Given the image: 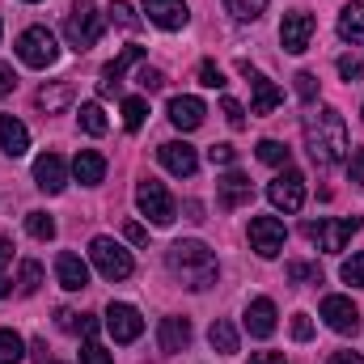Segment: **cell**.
Listing matches in <instances>:
<instances>
[{
	"label": "cell",
	"mask_w": 364,
	"mask_h": 364,
	"mask_svg": "<svg viewBox=\"0 0 364 364\" xmlns=\"http://www.w3.org/2000/svg\"><path fill=\"white\" fill-rule=\"evenodd\" d=\"M305 149H309L314 166H322V170L348 157L352 140H348V123L335 106H322V110L305 114Z\"/></svg>",
	"instance_id": "cell-1"
},
{
	"label": "cell",
	"mask_w": 364,
	"mask_h": 364,
	"mask_svg": "<svg viewBox=\"0 0 364 364\" xmlns=\"http://www.w3.org/2000/svg\"><path fill=\"white\" fill-rule=\"evenodd\" d=\"M166 267L178 275L191 292H208V288L220 279V267H216L212 246L199 242V237H182V242H174V246L166 250Z\"/></svg>",
	"instance_id": "cell-2"
},
{
	"label": "cell",
	"mask_w": 364,
	"mask_h": 364,
	"mask_svg": "<svg viewBox=\"0 0 364 364\" xmlns=\"http://www.w3.org/2000/svg\"><path fill=\"white\" fill-rule=\"evenodd\" d=\"M64 38H68L73 51L97 47V38H102V13H97L93 0H77V4L68 9V17H64Z\"/></svg>",
	"instance_id": "cell-3"
},
{
	"label": "cell",
	"mask_w": 364,
	"mask_h": 364,
	"mask_svg": "<svg viewBox=\"0 0 364 364\" xmlns=\"http://www.w3.org/2000/svg\"><path fill=\"white\" fill-rule=\"evenodd\" d=\"M136 208H140V212H144L157 229L174 225V216H178L174 195L166 191V182H157V178H140V186H136Z\"/></svg>",
	"instance_id": "cell-4"
},
{
	"label": "cell",
	"mask_w": 364,
	"mask_h": 364,
	"mask_svg": "<svg viewBox=\"0 0 364 364\" xmlns=\"http://www.w3.org/2000/svg\"><path fill=\"white\" fill-rule=\"evenodd\" d=\"M360 216H339V220H309L305 225V237L309 242H318V250H326V255H339L343 246H348V237L352 233H360Z\"/></svg>",
	"instance_id": "cell-5"
},
{
	"label": "cell",
	"mask_w": 364,
	"mask_h": 364,
	"mask_svg": "<svg viewBox=\"0 0 364 364\" xmlns=\"http://www.w3.org/2000/svg\"><path fill=\"white\" fill-rule=\"evenodd\" d=\"M90 259H93V267L102 272V279H127V275L136 272V263H132V255L114 242V237H93L90 242Z\"/></svg>",
	"instance_id": "cell-6"
},
{
	"label": "cell",
	"mask_w": 364,
	"mask_h": 364,
	"mask_svg": "<svg viewBox=\"0 0 364 364\" xmlns=\"http://www.w3.org/2000/svg\"><path fill=\"white\" fill-rule=\"evenodd\" d=\"M17 55H21V64H30V68H51V64L60 60V43H55V34H51L47 26H30V30L17 38Z\"/></svg>",
	"instance_id": "cell-7"
},
{
	"label": "cell",
	"mask_w": 364,
	"mask_h": 364,
	"mask_svg": "<svg viewBox=\"0 0 364 364\" xmlns=\"http://www.w3.org/2000/svg\"><path fill=\"white\" fill-rule=\"evenodd\" d=\"M284 242H288V229L279 216H255L250 220V250L259 259H275L284 250Z\"/></svg>",
	"instance_id": "cell-8"
},
{
	"label": "cell",
	"mask_w": 364,
	"mask_h": 364,
	"mask_svg": "<svg viewBox=\"0 0 364 364\" xmlns=\"http://www.w3.org/2000/svg\"><path fill=\"white\" fill-rule=\"evenodd\" d=\"M106 331L114 335V343H136V339L144 335V318H140L136 305L110 301V305H106Z\"/></svg>",
	"instance_id": "cell-9"
},
{
	"label": "cell",
	"mask_w": 364,
	"mask_h": 364,
	"mask_svg": "<svg viewBox=\"0 0 364 364\" xmlns=\"http://www.w3.org/2000/svg\"><path fill=\"white\" fill-rule=\"evenodd\" d=\"M267 199H272V208H279V212H301L305 208V178L292 170V166H284V174L275 182H267Z\"/></svg>",
	"instance_id": "cell-10"
},
{
	"label": "cell",
	"mask_w": 364,
	"mask_h": 364,
	"mask_svg": "<svg viewBox=\"0 0 364 364\" xmlns=\"http://www.w3.org/2000/svg\"><path fill=\"white\" fill-rule=\"evenodd\" d=\"M314 30H318L314 13H305V9H292V13H284V21H279V43H284V51H288V55H301V51L309 47Z\"/></svg>",
	"instance_id": "cell-11"
},
{
	"label": "cell",
	"mask_w": 364,
	"mask_h": 364,
	"mask_svg": "<svg viewBox=\"0 0 364 364\" xmlns=\"http://www.w3.org/2000/svg\"><path fill=\"white\" fill-rule=\"evenodd\" d=\"M322 318L335 335H356L360 331V309L348 301V296H326L322 301Z\"/></svg>",
	"instance_id": "cell-12"
},
{
	"label": "cell",
	"mask_w": 364,
	"mask_h": 364,
	"mask_svg": "<svg viewBox=\"0 0 364 364\" xmlns=\"http://www.w3.org/2000/svg\"><path fill=\"white\" fill-rule=\"evenodd\" d=\"M34 186L47 191V195H60V191L68 186V166H64L60 153H43V157L34 161Z\"/></svg>",
	"instance_id": "cell-13"
},
{
	"label": "cell",
	"mask_w": 364,
	"mask_h": 364,
	"mask_svg": "<svg viewBox=\"0 0 364 364\" xmlns=\"http://www.w3.org/2000/svg\"><path fill=\"white\" fill-rule=\"evenodd\" d=\"M157 157H161V166H166L170 174H178V178H191V174L199 170V153H195L186 140H170V144H161Z\"/></svg>",
	"instance_id": "cell-14"
},
{
	"label": "cell",
	"mask_w": 364,
	"mask_h": 364,
	"mask_svg": "<svg viewBox=\"0 0 364 364\" xmlns=\"http://www.w3.org/2000/svg\"><path fill=\"white\" fill-rule=\"evenodd\" d=\"M144 13H149V21L161 26V30H182V26L191 21L186 0H144Z\"/></svg>",
	"instance_id": "cell-15"
},
{
	"label": "cell",
	"mask_w": 364,
	"mask_h": 364,
	"mask_svg": "<svg viewBox=\"0 0 364 364\" xmlns=\"http://www.w3.org/2000/svg\"><path fill=\"white\" fill-rule=\"evenodd\" d=\"M55 279H60V288H68V292L90 288V267H85V259L73 255V250H60V259H55Z\"/></svg>",
	"instance_id": "cell-16"
},
{
	"label": "cell",
	"mask_w": 364,
	"mask_h": 364,
	"mask_svg": "<svg viewBox=\"0 0 364 364\" xmlns=\"http://www.w3.org/2000/svg\"><path fill=\"white\" fill-rule=\"evenodd\" d=\"M140 60H144V47H123V51H119V55L102 68V85H97V93H102V97H110V93L119 90L123 73H127L132 64H140Z\"/></svg>",
	"instance_id": "cell-17"
},
{
	"label": "cell",
	"mask_w": 364,
	"mask_h": 364,
	"mask_svg": "<svg viewBox=\"0 0 364 364\" xmlns=\"http://www.w3.org/2000/svg\"><path fill=\"white\" fill-rule=\"evenodd\" d=\"M242 77H250V85H255V106H250V114H272L275 106L284 102V93L275 90L272 81L263 77V73H255L246 60H242Z\"/></svg>",
	"instance_id": "cell-18"
},
{
	"label": "cell",
	"mask_w": 364,
	"mask_h": 364,
	"mask_svg": "<svg viewBox=\"0 0 364 364\" xmlns=\"http://www.w3.org/2000/svg\"><path fill=\"white\" fill-rule=\"evenodd\" d=\"M216 199H220V208L225 212H233V208H242V203H250V195H255V186H250V178L246 174H237V170H229L225 178L216 182Z\"/></svg>",
	"instance_id": "cell-19"
},
{
	"label": "cell",
	"mask_w": 364,
	"mask_h": 364,
	"mask_svg": "<svg viewBox=\"0 0 364 364\" xmlns=\"http://www.w3.org/2000/svg\"><path fill=\"white\" fill-rule=\"evenodd\" d=\"M203 114H208V106H203L199 97H191V93L170 97V123H174L178 132H195V127L203 123Z\"/></svg>",
	"instance_id": "cell-20"
},
{
	"label": "cell",
	"mask_w": 364,
	"mask_h": 364,
	"mask_svg": "<svg viewBox=\"0 0 364 364\" xmlns=\"http://www.w3.org/2000/svg\"><path fill=\"white\" fill-rule=\"evenodd\" d=\"M191 343V322L186 318H178V314H170V318H161V326H157V348L161 352H182Z\"/></svg>",
	"instance_id": "cell-21"
},
{
	"label": "cell",
	"mask_w": 364,
	"mask_h": 364,
	"mask_svg": "<svg viewBox=\"0 0 364 364\" xmlns=\"http://www.w3.org/2000/svg\"><path fill=\"white\" fill-rule=\"evenodd\" d=\"M246 331H250L255 339H272L275 335V305L267 296L250 301V309H246Z\"/></svg>",
	"instance_id": "cell-22"
},
{
	"label": "cell",
	"mask_w": 364,
	"mask_h": 364,
	"mask_svg": "<svg viewBox=\"0 0 364 364\" xmlns=\"http://www.w3.org/2000/svg\"><path fill=\"white\" fill-rule=\"evenodd\" d=\"M0 149H4L9 157H21V153L30 149V132H26V123H21V119L0 114Z\"/></svg>",
	"instance_id": "cell-23"
},
{
	"label": "cell",
	"mask_w": 364,
	"mask_h": 364,
	"mask_svg": "<svg viewBox=\"0 0 364 364\" xmlns=\"http://www.w3.org/2000/svg\"><path fill=\"white\" fill-rule=\"evenodd\" d=\"M73 178L81 182V186H97V182L106 178V157L93 153V149H81L77 161H73Z\"/></svg>",
	"instance_id": "cell-24"
},
{
	"label": "cell",
	"mask_w": 364,
	"mask_h": 364,
	"mask_svg": "<svg viewBox=\"0 0 364 364\" xmlns=\"http://www.w3.org/2000/svg\"><path fill=\"white\" fill-rule=\"evenodd\" d=\"M339 34H343L352 47H364V4L360 0L343 4V13H339Z\"/></svg>",
	"instance_id": "cell-25"
},
{
	"label": "cell",
	"mask_w": 364,
	"mask_h": 364,
	"mask_svg": "<svg viewBox=\"0 0 364 364\" xmlns=\"http://www.w3.org/2000/svg\"><path fill=\"white\" fill-rule=\"evenodd\" d=\"M73 102V85L68 81H55V85H43V90L34 93V106L43 110V114H55V110H64Z\"/></svg>",
	"instance_id": "cell-26"
},
{
	"label": "cell",
	"mask_w": 364,
	"mask_h": 364,
	"mask_svg": "<svg viewBox=\"0 0 364 364\" xmlns=\"http://www.w3.org/2000/svg\"><path fill=\"white\" fill-rule=\"evenodd\" d=\"M208 343H212L220 356H237V331H233V322L216 318V322H212V331H208Z\"/></svg>",
	"instance_id": "cell-27"
},
{
	"label": "cell",
	"mask_w": 364,
	"mask_h": 364,
	"mask_svg": "<svg viewBox=\"0 0 364 364\" xmlns=\"http://www.w3.org/2000/svg\"><path fill=\"white\" fill-rule=\"evenodd\" d=\"M55 318H60V331H68V335H85V339H93V335H97V318H93V314H73V309H60Z\"/></svg>",
	"instance_id": "cell-28"
},
{
	"label": "cell",
	"mask_w": 364,
	"mask_h": 364,
	"mask_svg": "<svg viewBox=\"0 0 364 364\" xmlns=\"http://www.w3.org/2000/svg\"><path fill=\"white\" fill-rule=\"evenodd\" d=\"M26 356V343L13 326H0V364H21Z\"/></svg>",
	"instance_id": "cell-29"
},
{
	"label": "cell",
	"mask_w": 364,
	"mask_h": 364,
	"mask_svg": "<svg viewBox=\"0 0 364 364\" xmlns=\"http://www.w3.org/2000/svg\"><path fill=\"white\" fill-rule=\"evenodd\" d=\"M38 288H43V263H38V259H26L21 272H17V292H21V296H34Z\"/></svg>",
	"instance_id": "cell-30"
},
{
	"label": "cell",
	"mask_w": 364,
	"mask_h": 364,
	"mask_svg": "<svg viewBox=\"0 0 364 364\" xmlns=\"http://www.w3.org/2000/svg\"><path fill=\"white\" fill-rule=\"evenodd\" d=\"M26 233H30L34 242H51V237H55V220H51L47 212H26Z\"/></svg>",
	"instance_id": "cell-31"
},
{
	"label": "cell",
	"mask_w": 364,
	"mask_h": 364,
	"mask_svg": "<svg viewBox=\"0 0 364 364\" xmlns=\"http://www.w3.org/2000/svg\"><path fill=\"white\" fill-rule=\"evenodd\" d=\"M77 123H81V132H85V136H102V132H106V114H102V106H97V102H85V106H81Z\"/></svg>",
	"instance_id": "cell-32"
},
{
	"label": "cell",
	"mask_w": 364,
	"mask_h": 364,
	"mask_svg": "<svg viewBox=\"0 0 364 364\" xmlns=\"http://www.w3.org/2000/svg\"><path fill=\"white\" fill-rule=\"evenodd\" d=\"M144 119H149V102L144 97H123V123H127V132H140Z\"/></svg>",
	"instance_id": "cell-33"
},
{
	"label": "cell",
	"mask_w": 364,
	"mask_h": 364,
	"mask_svg": "<svg viewBox=\"0 0 364 364\" xmlns=\"http://www.w3.org/2000/svg\"><path fill=\"white\" fill-rule=\"evenodd\" d=\"M106 17H110L114 26H123V30H140V17H136V9H132L127 0H110Z\"/></svg>",
	"instance_id": "cell-34"
},
{
	"label": "cell",
	"mask_w": 364,
	"mask_h": 364,
	"mask_svg": "<svg viewBox=\"0 0 364 364\" xmlns=\"http://www.w3.org/2000/svg\"><path fill=\"white\" fill-rule=\"evenodd\" d=\"M259 161H267V166H288L292 153H288V144H279V140H259Z\"/></svg>",
	"instance_id": "cell-35"
},
{
	"label": "cell",
	"mask_w": 364,
	"mask_h": 364,
	"mask_svg": "<svg viewBox=\"0 0 364 364\" xmlns=\"http://www.w3.org/2000/svg\"><path fill=\"white\" fill-rule=\"evenodd\" d=\"M225 9H229L237 21H255V17H263L267 0H225Z\"/></svg>",
	"instance_id": "cell-36"
},
{
	"label": "cell",
	"mask_w": 364,
	"mask_h": 364,
	"mask_svg": "<svg viewBox=\"0 0 364 364\" xmlns=\"http://www.w3.org/2000/svg\"><path fill=\"white\" fill-rule=\"evenodd\" d=\"M339 275H343V284H352V288H364V250H360V255H352V259L339 267Z\"/></svg>",
	"instance_id": "cell-37"
},
{
	"label": "cell",
	"mask_w": 364,
	"mask_h": 364,
	"mask_svg": "<svg viewBox=\"0 0 364 364\" xmlns=\"http://www.w3.org/2000/svg\"><path fill=\"white\" fill-rule=\"evenodd\" d=\"M136 85H140V90H149V93H157L161 85H166V73H161V68H149V64H144V68L136 73Z\"/></svg>",
	"instance_id": "cell-38"
},
{
	"label": "cell",
	"mask_w": 364,
	"mask_h": 364,
	"mask_svg": "<svg viewBox=\"0 0 364 364\" xmlns=\"http://www.w3.org/2000/svg\"><path fill=\"white\" fill-rule=\"evenodd\" d=\"M199 85H208V90H225V73H220L212 60H203V64H199Z\"/></svg>",
	"instance_id": "cell-39"
},
{
	"label": "cell",
	"mask_w": 364,
	"mask_h": 364,
	"mask_svg": "<svg viewBox=\"0 0 364 364\" xmlns=\"http://www.w3.org/2000/svg\"><path fill=\"white\" fill-rule=\"evenodd\" d=\"M288 279H292V284H305V279H309V284H318L322 272H318L314 263H288Z\"/></svg>",
	"instance_id": "cell-40"
},
{
	"label": "cell",
	"mask_w": 364,
	"mask_h": 364,
	"mask_svg": "<svg viewBox=\"0 0 364 364\" xmlns=\"http://www.w3.org/2000/svg\"><path fill=\"white\" fill-rule=\"evenodd\" d=\"M220 114L229 119V127H246V110H242V102H233V97H220Z\"/></svg>",
	"instance_id": "cell-41"
},
{
	"label": "cell",
	"mask_w": 364,
	"mask_h": 364,
	"mask_svg": "<svg viewBox=\"0 0 364 364\" xmlns=\"http://www.w3.org/2000/svg\"><path fill=\"white\" fill-rule=\"evenodd\" d=\"M296 97L301 102H314L318 97V77L314 73H296Z\"/></svg>",
	"instance_id": "cell-42"
},
{
	"label": "cell",
	"mask_w": 364,
	"mask_h": 364,
	"mask_svg": "<svg viewBox=\"0 0 364 364\" xmlns=\"http://www.w3.org/2000/svg\"><path fill=\"white\" fill-rule=\"evenodd\" d=\"M208 161H212V166H233V161H237V149H233V144H212V149H208Z\"/></svg>",
	"instance_id": "cell-43"
},
{
	"label": "cell",
	"mask_w": 364,
	"mask_h": 364,
	"mask_svg": "<svg viewBox=\"0 0 364 364\" xmlns=\"http://www.w3.org/2000/svg\"><path fill=\"white\" fill-rule=\"evenodd\" d=\"M81 364H114V360H110L106 348H97L93 339H85V348H81Z\"/></svg>",
	"instance_id": "cell-44"
},
{
	"label": "cell",
	"mask_w": 364,
	"mask_h": 364,
	"mask_svg": "<svg viewBox=\"0 0 364 364\" xmlns=\"http://www.w3.org/2000/svg\"><path fill=\"white\" fill-rule=\"evenodd\" d=\"M339 77H343V81H356V77H364V60H356V55H343V60H339Z\"/></svg>",
	"instance_id": "cell-45"
},
{
	"label": "cell",
	"mask_w": 364,
	"mask_h": 364,
	"mask_svg": "<svg viewBox=\"0 0 364 364\" xmlns=\"http://www.w3.org/2000/svg\"><path fill=\"white\" fill-rule=\"evenodd\" d=\"M292 339H296V343L314 339V322H309V314H296V318H292Z\"/></svg>",
	"instance_id": "cell-46"
},
{
	"label": "cell",
	"mask_w": 364,
	"mask_h": 364,
	"mask_svg": "<svg viewBox=\"0 0 364 364\" xmlns=\"http://www.w3.org/2000/svg\"><path fill=\"white\" fill-rule=\"evenodd\" d=\"M348 182H364V149H352L348 157Z\"/></svg>",
	"instance_id": "cell-47"
},
{
	"label": "cell",
	"mask_w": 364,
	"mask_h": 364,
	"mask_svg": "<svg viewBox=\"0 0 364 364\" xmlns=\"http://www.w3.org/2000/svg\"><path fill=\"white\" fill-rule=\"evenodd\" d=\"M13 90H17V77H13V68H9V64H0V97H9Z\"/></svg>",
	"instance_id": "cell-48"
},
{
	"label": "cell",
	"mask_w": 364,
	"mask_h": 364,
	"mask_svg": "<svg viewBox=\"0 0 364 364\" xmlns=\"http://www.w3.org/2000/svg\"><path fill=\"white\" fill-rule=\"evenodd\" d=\"M250 364H288V360H284V352H255Z\"/></svg>",
	"instance_id": "cell-49"
},
{
	"label": "cell",
	"mask_w": 364,
	"mask_h": 364,
	"mask_svg": "<svg viewBox=\"0 0 364 364\" xmlns=\"http://www.w3.org/2000/svg\"><path fill=\"white\" fill-rule=\"evenodd\" d=\"M127 242H136V246H144V242H149V229L132 220V225H127Z\"/></svg>",
	"instance_id": "cell-50"
},
{
	"label": "cell",
	"mask_w": 364,
	"mask_h": 364,
	"mask_svg": "<svg viewBox=\"0 0 364 364\" xmlns=\"http://www.w3.org/2000/svg\"><path fill=\"white\" fill-rule=\"evenodd\" d=\"M326 364H364V356H360V352H335Z\"/></svg>",
	"instance_id": "cell-51"
},
{
	"label": "cell",
	"mask_w": 364,
	"mask_h": 364,
	"mask_svg": "<svg viewBox=\"0 0 364 364\" xmlns=\"http://www.w3.org/2000/svg\"><path fill=\"white\" fill-rule=\"evenodd\" d=\"M30 356H34V360H43V364H47V343H43V339H34V343H30Z\"/></svg>",
	"instance_id": "cell-52"
},
{
	"label": "cell",
	"mask_w": 364,
	"mask_h": 364,
	"mask_svg": "<svg viewBox=\"0 0 364 364\" xmlns=\"http://www.w3.org/2000/svg\"><path fill=\"white\" fill-rule=\"evenodd\" d=\"M186 216H191V220H203V203H199V199H191V203H186Z\"/></svg>",
	"instance_id": "cell-53"
},
{
	"label": "cell",
	"mask_w": 364,
	"mask_h": 364,
	"mask_svg": "<svg viewBox=\"0 0 364 364\" xmlns=\"http://www.w3.org/2000/svg\"><path fill=\"white\" fill-rule=\"evenodd\" d=\"M9 259H13V242H9V237H0V267H4Z\"/></svg>",
	"instance_id": "cell-54"
},
{
	"label": "cell",
	"mask_w": 364,
	"mask_h": 364,
	"mask_svg": "<svg viewBox=\"0 0 364 364\" xmlns=\"http://www.w3.org/2000/svg\"><path fill=\"white\" fill-rule=\"evenodd\" d=\"M9 288H13V284H9V279H4V275H0V301H4V296H9Z\"/></svg>",
	"instance_id": "cell-55"
},
{
	"label": "cell",
	"mask_w": 364,
	"mask_h": 364,
	"mask_svg": "<svg viewBox=\"0 0 364 364\" xmlns=\"http://www.w3.org/2000/svg\"><path fill=\"white\" fill-rule=\"evenodd\" d=\"M26 4H38V0H26Z\"/></svg>",
	"instance_id": "cell-56"
}]
</instances>
